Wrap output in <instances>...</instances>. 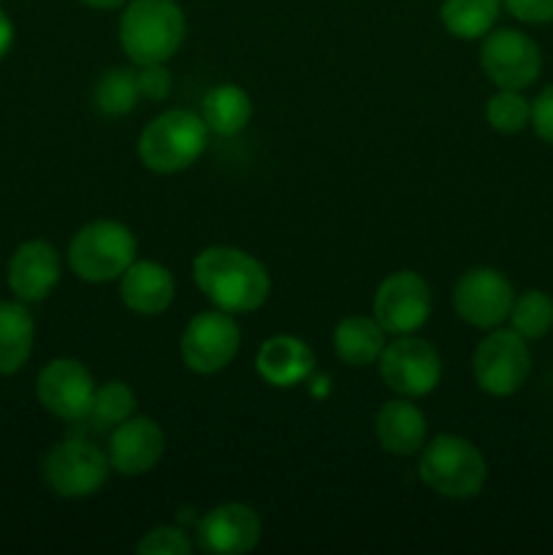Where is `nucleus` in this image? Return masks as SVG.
<instances>
[{"label":"nucleus","instance_id":"f257e3e1","mask_svg":"<svg viewBox=\"0 0 553 555\" xmlns=\"http://www.w3.org/2000/svg\"><path fill=\"white\" fill-rule=\"evenodd\" d=\"M193 276L198 291L228 314L255 312L266 304L271 293V276L260 260L247 255L244 249L206 247L193 260Z\"/></svg>","mask_w":553,"mask_h":555},{"label":"nucleus","instance_id":"f03ea898","mask_svg":"<svg viewBox=\"0 0 553 555\" xmlns=\"http://www.w3.org/2000/svg\"><path fill=\"white\" fill-rule=\"evenodd\" d=\"M188 33L173 0H130L119 16V43L136 65L168 63Z\"/></svg>","mask_w":553,"mask_h":555},{"label":"nucleus","instance_id":"7ed1b4c3","mask_svg":"<svg viewBox=\"0 0 553 555\" xmlns=\"http://www.w3.org/2000/svg\"><path fill=\"white\" fill-rule=\"evenodd\" d=\"M209 144L204 117L188 108L163 112L141 130L139 160L155 173H179L198 163Z\"/></svg>","mask_w":553,"mask_h":555},{"label":"nucleus","instance_id":"20e7f679","mask_svg":"<svg viewBox=\"0 0 553 555\" xmlns=\"http://www.w3.org/2000/svg\"><path fill=\"white\" fill-rule=\"evenodd\" d=\"M417 475L437 496L472 499L486 486L488 466L470 439L439 434L432 442L423 444Z\"/></svg>","mask_w":553,"mask_h":555},{"label":"nucleus","instance_id":"39448f33","mask_svg":"<svg viewBox=\"0 0 553 555\" xmlns=\"http://www.w3.org/2000/svg\"><path fill=\"white\" fill-rule=\"evenodd\" d=\"M139 253L133 231L117 220L87 222L68 244V266L79 280L112 282L119 280Z\"/></svg>","mask_w":553,"mask_h":555},{"label":"nucleus","instance_id":"423d86ee","mask_svg":"<svg viewBox=\"0 0 553 555\" xmlns=\"http://www.w3.org/2000/svg\"><path fill=\"white\" fill-rule=\"evenodd\" d=\"M112 475L108 455L85 437L57 442L43 459V482L63 499H85L101 491Z\"/></svg>","mask_w":553,"mask_h":555},{"label":"nucleus","instance_id":"0eeeda50","mask_svg":"<svg viewBox=\"0 0 553 555\" xmlns=\"http://www.w3.org/2000/svg\"><path fill=\"white\" fill-rule=\"evenodd\" d=\"M380 377L404 399L428 396L442 379V358L421 336H399L383 347L377 358Z\"/></svg>","mask_w":553,"mask_h":555},{"label":"nucleus","instance_id":"6e6552de","mask_svg":"<svg viewBox=\"0 0 553 555\" xmlns=\"http://www.w3.org/2000/svg\"><path fill=\"white\" fill-rule=\"evenodd\" d=\"M531 372V352L524 336L515 331H493L477 345L472 358V374L488 396H513L524 388Z\"/></svg>","mask_w":553,"mask_h":555},{"label":"nucleus","instance_id":"1a4fd4ad","mask_svg":"<svg viewBox=\"0 0 553 555\" xmlns=\"http://www.w3.org/2000/svg\"><path fill=\"white\" fill-rule=\"evenodd\" d=\"M242 345V331L236 320L222 309L198 312L182 331L179 350L182 361L195 374H217L228 369Z\"/></svg>","mask_w":553,"mask_h":555},{"label":"nucleus","instance_id":"9d476101","mask_svg":"<svg viewBox=\"0 0 553 555\" xmlns=\"http://www.w3.org/2000/svg\"><path fill=\"white\" fill-rule=\"evenodd\" d=\"M432 314V287L417 271H394L374 293V320L385 334L407 336L423 328Z\"/></svg>","mask_w":553,"mask_h":555},{"label":"nucleus","instance_id":"9b49d317","mask_svg":"<svg viewBox=\"0 0 553 555\" xmlns=\"http://www.w3.org/2000/svg\"><path fill=\"white\" fill-rule=\"evenodd\" d=\"M95 379L76 358H54L41 369L36 383L38 401L49 415L65 423H81L95 399Z\"/></svg>","mask_w":553,"mask_h":555},{"label":"nucleus","instance_id":"f8f14e48","mask_svg":"<svg viewBox=\"0 0 553 555\" xmlns=\"http://www.w3.org/2000/svg\"><path fill=\"white\" fill-rule=\"evenodd\" d=\"M480 65L499 90H524L542 70L540 47L520 30L488 33L480 47Z\"/></svg>","mask_w":553,"mask_h":555},{"label":"nucleus","instance_id":"ddd939ff","mask_svg":"<svg viewBox=\"0 0 553 555\" xmlns=\"http://www.w3.org/2000/svg\"><path fill=\"white\" fill-rule=\"evenodd\" d=\"M515 293L507 276L497 269H470L453 291V307L472 328L491 331L510 318Z\"/></svg>","mask_w":553,"mask_h":555},{"label":"nucleus","instance_id":"4468645a","mask_svg":"<svg viewBox=\"0 0 553 555\" xmlns=\"http://www.w3.org/2000/svg\"><path fill=\"white\" fill-rule=\"evenodd\" d=\"M166 453V434L152 417H130L108 434V464L123 477H139L155 469Z\"/></svg>","mask_w":553,"mask_h":555},{"label":"nucleus","instance_id":"2eb2a0df","mask_svg":"<svg viewBox=\"0 0 553 555\" xmlns=\"http://www.w3.org/2000/svg\"><path fill=\"white\" fill-rule=\"evenodd\" d=\"M198 547L215 555H244L260 542V518L249 504L228 502L198 520Z\"/></svg>","mask_w":553,"mask_h":555},{"label":"nucleus","instance_id":"dca6fc26","mask_svg":"<svg viewBox=\"0 0 553 555\" xmlns=\"http://www.w3.org/2000/svg\"><path fill=\"white\" fill-rule=\"evenodd\" d=\"M5 280H9V291L14 293L16 301H43L60 282L57 249L49 242H41V238L20 244L9 260V274H5Z\"/></svg>","mask_w":553,"mask_h":555},{"label":"nucleus","instance_id":"f3484780","mask_svg":"<svg viewBox=\"0 0 553 555\" xmlns=\"http://www.w3.org/2000/svg\"><path fill=\"white\" fill-rule=\"evenodd\" d=\"M177 296V282L166 266L155 263V260H133L130 269L119 276V298L125 307L136 314H152L166 312Z\"/></svg>","mask_w":553,"mask_h":555},{"label":"nucleus","instance_id":"a211bd4d","mask_svg":"<svg viewBox=\"0 0 553 555\" xmlns=\"http://www.w3.org/2000/svg\"><path fill=\"white\" fill-rule=\"evenodd\" d=\"M255 366L271 388H296L314 372V352L298 336L276 334L260 345Z\"/></svg>","mask_w":553,"mask_h":555},{"label":"nucleus","instance_id":"6ab92c4d","mask_svg":"<svg viewBox=\"0 0 553 555\" xmlns=\"http://www.w3.org/2000/svg\"><path fill=\"white\" fill-rule=\"evenodd\" d=\"M374 434L385 453L390 455H415L426 444L428 423L421 406L410 399L385 401L374 417Z\"/></svg>","mask_w":553,"mask_h":555},{"label":"nucleus","instance_id":"aec40b11","mask_svg":"<svg viewBox=\"0 0 553 555\" xmlns=\"http://www.w3.org/2000/svg\"><path fill=\"white\" fill-rule=\"evenodd\" d=\"M36 339V323L22 301H0V377L16 374L27 363Z\"/></svg>","mask_w":553,"mask_h":555},{"label":"nucleus","instance_id":"412c9836","mask_svg":"<svg viewBox=\"0 0 553 555\" xmlns=\"http://www.w3.org/2000/svg\"><path fill=\"white\" fill-rule=\"evenodd\" d=\"M385 347V331L374 318L350 314L334 328V350L347 366L377 363Z\"/></svg>","mask_w":553,"mask_h":555},{"label":"nucleus","instance_id":"4be33fe9","mask_svg":"<svg viewBox=\"0 0 553 555\" xmlns=\"http://www.w3.org/2000/svg\"><path fill=\"white\" fill-rule=\"evenodd\" d=\"M206 128L217 135H236L253 119V101L239 85H220L204 95L201 106Z\"/></svg>","mask_w":553,"mask_h":555},{"label":"nucleus","instance_id":"5701e85b","mask_svg":"<svg viewBox=\"0 0 553 555\" xmlns=\"http://www.w3.org/2000/svg\"><path fill=\"white\" fill-rule=\"evenodd\" d=\"M439 20L461 41L486 38L499 20V0H442Z\"/></svg>","mask_w":553,"mask_h":555},{"label":"nucleus","instance_id":"b1692460","mask_svg":"<svg viewBox=\"0 0 553 555\" xmlns=\"http://www.w3.org/2000/svg\"><path fill=\"white\" fill-rule=\"evenodd\" d=\"M136 412V393L128 383L112 379L108 385L95 390L90 412L81 423L90 426L92 434H112L119 423L130 421Z\"/></svg>","mask_w":553,"mask_h":555},{"label":"nucleus","instance_id":"393cba45","mask_svg":"<svg viewBox=\"0 0 553 555\" xmlns=\"http://www.w3.org/2000/svg\"><path fill=\"white\" fill-rule=\"evenodd\" d=\"M139 81H136V70L128 68H112L95 81L92 87V103L106 117H125L139 103Z\"/></svg>","mask_w":553,"mask_h":555},{"label":"nucleus","instance_id":"a878e982","mask_svg":"<svg viewBox=\"0 0 553 555\" xmlns=\"http://www.w3.org/2000/svg\"><path fill=\"white\" fill-rule=\"evenodd\" d=\"M507 320L526 341L542 339L553 328V298L542 291H526L513 301Z\"/></svg>","mask_w":553,"mask_h":555},{"label":"nucleus","instance_id":"bb28decb","mask_svg":"<svg viewBox=\"0 0 553 555\" xmlns=\"http://www.w3.org/2000/svg\"><path fill=\"white\" fill-rule=\"evenodd\" d=\"M486 119L499 133H520L531 122V103L518 90H499L488 98Z\"/></svg>","mask_w":553,"mask_h":555},{"label":"nucleus","instance_id":"cd10ccee","mask_svg":"<svg viewBox=\"0 0 553 555\" xmlns=\"http://www.w3.org/2000/svg\"><path fill=\"white\" fill-rule=\"evenodd\" d=\"M193 540L177 526H157L146 531L136 545L139 555H190L193 553Z\"/></svg>","mask_w":553,"mask_h":555},{"label":"nucleus","instance_id":"c85d7f7f","mask_svg":"<svg viewBox=\"0 0 553 555\" xmlns=\"http://www.w3.org/2000/svg\"><path fill=\"white\" fill-rule=\"evenodd\" d=\"M136 81H139V92L141 98L146 101H166L168 92H171V70L166 68V63H150V65H139L136 70Z\"/></svg>","mask_w":553,"mask_h":555},{"label":"nucleus","instance_id":"c756f323","mask_svg":"<svg viewBox=\"0 0 553 555\" xmlns=\"http://www.w3.org/2000/svg\"><path fill=\"white\" fill-rule=\"evenodd\" d=\"M531 128L545 144L553 146V85L545 87L531 103Z\"/></svg>","mask_w":553,"mask_h":555},{"label":"nucleus","instance_id":"7c9ffc66","mask_svg":"<svg viewBox=\"0 0 553 555\" xmlns=\"http://www.w3.org/2000/svg\"><path fill=\"white\" fill-rule=\"evenodd\" d=\"M510 14L529 25H545L553 22V0H504Z\"/></svg>","mask_w":553,"mask_h":555},{"label":"nucleus","instance_id":"2f4dec72","mask_svg":"<svg viewBox=\"0 0 553 555\" xmlns=\"http://www.w3.org/2000/svg\"><path fill=\"white\" fill-rule=\"evenodd\" d=\"M11 43H14V25L5 16V11H0V60L11 52Z\"/></svg>","mask_w":553,"mask_h":555},{"label":"nucleus","instance_id":"473e14b6","mask_svg":"<svg viewBox=\"0 0 553 555\" xmlns=\"http://www.w3.org/2000/svg\"><path fill=\"white\" fill-rule=\"evenodd\" d=\"M85 5H90V9H119V5H125L128 0H81Z\"/></svg>","mask_w":553,"mask_h":555}]
</instances>
